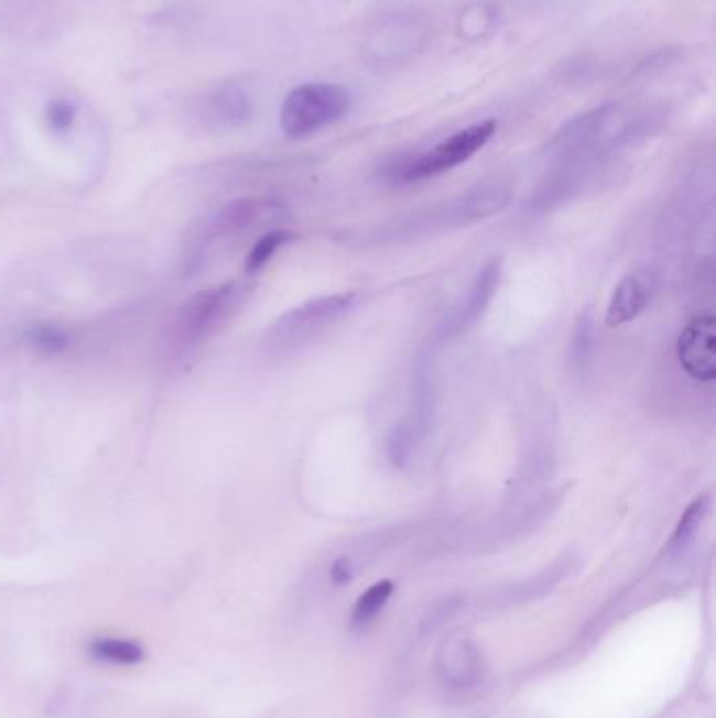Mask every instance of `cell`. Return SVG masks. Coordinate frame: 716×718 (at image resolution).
Masks as SVG:
<instances>
[{"instance_id": "6da1fadb", "label": "cell", "mask_w": 716, "mask_h": 718, "mask_svg": "<svg viewBox=\"0 0 716 718\" xmlns=\"http://www.w3.org/2000/svg\"><path fill=\"white\" fill-rule=\"evenodd\" d=\"M496 133V122L484 120L470 124L467 129L454 133L437 143L431 152L414 157H400L384 166V177L393 183H410V181L428 180L452 168L465 164L475 156Z\"/></svg>"}, {"instance_id": "7a4b0ae2", "label": "cell", "mask_w": 716, "mask_h": 718, "mask_svg": "<svg viewBox=\"0 0 716 718\" xmlns=\"http://www.w3.org/2000/svg\"><path fill=\"white\" fill-rule=\"evenodd\" d=\"M351 108L349 93L328 83H307L289 93L280 110V127L289 139H303L338 122Z\"/></svg>"}, {"instance_id": "3957f363", "label": "cell", "mask_w": 716, "mask_h": 718, "mask_svg": "<svg viewBox=\"0 0 716 718\" xmlns=\"http://www.w3.org/2000/svg\"><path fill=\"white\" fill-rule=\"evenodd\" d=\"M356 292H338L317 296L282 315L268 333V342L275 349H294L333 326L356 305Z\"/></svg>"}, {"instance_id": "277c9868", "label": "cell", "mask_w": 716, "mask_h": 718, "mask_svg": "<svg viewBox=\"0 0 716 718\" xmlns=\"http://www.w3.org/2000/svg\"><path fill=\"white\" fill-rule=\"evenodd\" d=\"M242 289L236 282H227L215 289L196 292L181 305L173 324V338L180 347H194L217 333L240 305Z\"/></svg>"}, {"instance_id": "5b68a950", "label": "cell", "mask_w": 716, "mask_h": 718, "mask_svg": "<svg viewBox=\"0 0 716 718\" xmlns=\"http://www.w3.org/2000/svg\"><path fill=\"white\" fill-rule=\"evenodd\" d=\"M676 358L681 368L699 382L716 379V319L702 315L690 322L676 340Z\"/></svg>"}, {"instance_id": "8992f818", "label": "cell", "mask_w": 716, "mask_h": 718, "mask_svg": "<svg viewBox=\"0 0 716 718\" xmlns=\"http://www.w3.org/2000/svg\"><path fill=\"white\" fill-rule=\"evenodd\" d=\"M502 280V259H492L477 273L470 291L463 298V303L452 312L446 324L442 326V337L452 338L465 330L484 315L488 305L492 303L493 294Z\"/></svg>"}, {"instance_id": "52a82bcc", "label": "cell", "mask_w": 716, "mask_h": 718, "mask_svg": "<svg viewBox=\"0 0 716 718\" xmlns=\"http://www.w3.org/2000/svg\"><path fill=\"white\" fill-rule=\"evenodd\" d=\"M511 200V189L500 183H481L475 189H469L460 198L446 206V213L437 217L442 224L446 225H470L477 221H484L500 213Z\"/></svg>"}, {"instance_id": "ba28073f", "label": "cell", "mask_w": 716, "mask_h": 718, "mask_svg": "<svg viewBox=\"0 0 716 718\" xmlns=\"http://www.w3.org/2000/svg\"><path fill=\"white\" fill-rule=\"evenodd\" d=\"M651 294H653V282L648 273H628L611 292L605 324L609 328H618L637 319L650 305Z\"/></svg>"}, {"instance_id": "9c48e42d", "label": "cell", "mask_w": 716, "mask_h": 718, "mask_svg": "<svg viewBox=\"0 0 716 718\" xmlns=\"http://www.w3.org/2000/svg\"><path fill=\"white\" fill-rule=\"evenodd\" d=\"M284 206L271 200H252V198H240L234 203L225 204L219 213L210 219L208 233L213 238H227L247 231L265 217H282Z\"/></svg>"}, {"instance_id": "30bf717a", "label": "cell", "mask_w": 716, "mask_h": 718, "mask_svg": "<svg viewBox=\"0 0 716 718\" xmlns=\"http://www.w3.org/2000/svg\"><path fill=\"white\" fill-rule=\"evenodd\" d=\"M252 116V104L245 89L225 85L210 93L204 101V120L215 129H236L247 124Z\"/></svg>"}, {"instance_id": "8fae6325", "label": "cell", "mask_w": 716, "mask_h": 718, "mask_svg": "<svg viewBox=\"0 0 716 718\" xmlns=\"http://www.w3.org/2000/svg\"><path fill=\"white\" fill-rule=\"evenodd\" d=\"M609 112L607 108L595 110V112L584 113L581 118H576L574 122H569L563 131H560L555 139L551 141L549 150L551 154L557 156H565V154H574L578 150L586 148L595 137L599 135L607 124Z\"/></svg>"}, {"instance_id": "7c38bea8", "label": "cell", "mask_w": 716, "mask_h": 718, "mask_svg": "<svg viewBox=\"0 0 716 718\" xmlns=\"http://www.w3.org/2000/svg\"><path fill=\"white\" fill-rule=\"evenodd\" d=\"M597 322L590 307H586L583 314L578 315L574 333H572V363L578 374H586L595 363V351H597Z\"/></svg>"}, {"instance_id": "4fadbf2b", "label": "cell", "mask_w": 716, "mask_h": 718, "mask_svg": "<svg viewBox=\"0 0 716 718\" xmlns=\"http://www.w3.org/2000/svg\"><path fill=\"white\" fill-rule=\"evenodd\" d=\"M90 657L113 664V666H134L145 657V651L141 645L127 639H113V637H99L89 643Z\"/></svg>"}, {"instance_id": "5bb4252c", "label": "cell", "mask_w": 716, "mask_h": 718, "mask_svg": "<svg viewBox=\"0 0 716 718\" xmlns=\"http://www.w3.org/2000/svg\"><path fill=\"white\" fill-rule=\"evenodd\" d=\"M442 674L446 676V683L456 687H465L479 676V657L477 651L470 648L469 643H454L446 653V662L442 666Z\"/></svg>"}, {"instance_id": "9a60e30c", "label": "cell", "mask_w": 716, "mask_h": 718, "mask_svg": "<svg viewBox=\"0 0 716 718\" xmlns=\"http://www.w3.org/2000/svg\"><path fill=\"white\" fill-rule=\"evenodd\" d=\"M421 425L423 421L419 416L405 418L400 425H395L393 431L387 437V458L395 467H405L414 454L419 435H421Z\"/></svg>"}, {"instance_id": "2e32d148", "label": "cell", "mask_w": 716, "mask_h": 718, "mask_svg": "<svg viewBox=\"0 0 716 718\" xmlns=\"http://www.w3.org/2000/svg\"><path fill=\"white\" fill-rule=\"evenodd\" d=\"M710 509V496H697L694 502L683 511V515L679 519L674 534H672L671 542H669V553H683L692 542H694L697 527L702 525V521L708 515Z\"/></svg>"}, {"instance_id": "e0dca14e", "label": "cell", "mask_w": 716, "mask_h": 718, "mask_svg": "<svg viewBox=\"0 0 716 718\" xmlns=\"http://www.w3.org/2000/svg\"><path fill=\"white\" fill-rule=\"evenodd\" d=\"M28 345L41 356H59L69 347V335L57 324H34L25 333Z\"/></svg>"}, {"instance_id": "ac0fdd59", "label": "cell", "mask_w": 716, "mask_h": 718, "mask_svg": "<svg viewBox=\"0 0 716 718\" xmlns=\"http://www.w3.org/2000/svg\"><path fill=\"white\" fill-rule=\"evenodd\" d=\"M294 240V233L289 229H275L269 231L261 240H257V244L250 248L247 257V273L254 275L268 265L269 261L273 259V254L282 247H286L289 242Z\"/></svg>"}, {"instance_id": "d6986e66", "label": "cell", "mask_w": 716, "mask_h": 718, "mask_svg": "<svg viewBox=\"0 0 716 718\" xmlns=\"http://www.w3.org/2000/svg\"><path fill=\"white\" fill-rule=\"evenodd\" d=\"M393 592V583L389 580H382V583L372 584L356 603V609H354V622L356 624H366L370 622L379 611H381L384 603L389 601Z\"/></svg>"}, {"instance_id": "ffe728a7", "label": "cell", "mask_w": 716, "mask_h": 718, "mask_svg": "<svg viewBox=\"0 0 716 718\" xmlns=\"http://www.w3.org/2000/svg\"><path fill=\"white\" fill-rule=\"evenodd\" d=\"M45 118L51 131H55L57 135H66L74 124L76 108L66 99H53L46 104Z\"/></svg>"}, {"instance_id": "44dd1931", "label": "cell", "mask_w": 716, "mask_h": 718, "mask_svg": "<svg viewBox=\"0 0 716 718\" xmlns=\"http://www.w3.org/2000/svg\"><path fill=\"white\" fill-rule=\"evenodd\" d=\"M354 576V569H351V562L347 557H340L333 563V569H330V578L336 586H343V584L349 583Z\"/></svg>"}]
</instances>
